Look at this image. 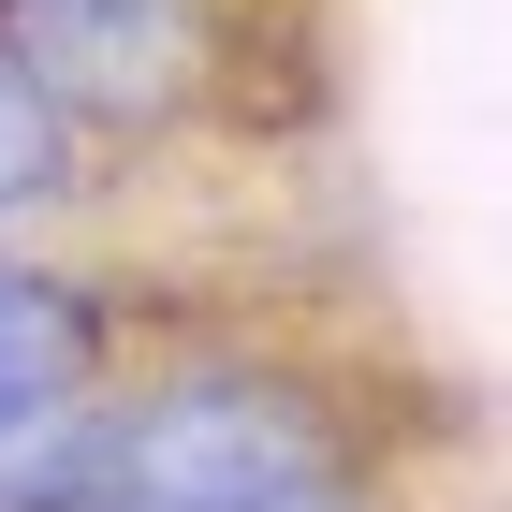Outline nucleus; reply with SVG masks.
<instances>
[{
	"label": "nucleus",
	"instance_id": "f257e3e1",
	"mask_svg": "<svg viewBox=\"0 0 512 512\" xmlns=\"http://www.w3.org/2000/svg\"><path fill=\"white\" fill-rule=\"evenodd\" d=\"M44 512H410V483L366 381L278 322H205L103 381Z\"/></svg>",
	"mask_w": 512,
	"mask_h": 512
},
{
	"label": "nucleus",
	"instance_id": "20e7f679",
	"mask_svg": "<svg viewBox=\"0 0 512 512\" xmlns=\"http://www.w3.org/2000/svg\"><path fill=\"white\" fill-rule=\"evenodd\" d=\"M103 191V161L74 147V118L44 103L15 59H0V249H30L44 220H74V205Z\"/></svg>",
	"mask_w": 512,
	"mask_h": 512
},
{
	"label": "nucleus",
	"instance_id": "39448f33",
	"mask_svg": "<svg viewBox=\"0 0 512 512\" xmlns=\"http://www.w3.org/2000/svg\"><path fill=\"white\" fill-rule=\"evenodd\" d=\"M0 15H15V0H0Z\"/></svg>",
	"mask_w": 512,
	"mask_h": 512
},
{
	"label": "nucleus",
	"instance_id": "7ed1b4c3",
	"mask_svg": "<svg viewBox=\"0 0 512 512\" xmlns=\"http://www.w3.org/2000/svg\"><path fill=\"white\" fill-rule=\"evenodd\" d=\"M132 366V308L103 264L59 249H0V512H44L74 469L103 381Z\"/></svg>",
	"mask_w": 512,
	"mask_h": 512
},
{
	"label": "nucleus",
	"instance_id": "f03ea898",
	"mask_svg": "<svg viewBox=\"0 0 512 512\" xmlns=\"http://www.w3.org/2000/svg\"><path fill=\"white\" fill-rule=\"evenodd\" d=\"M0 59L74 118L88 161H118V147H176L235 103L249 0H15Z\"/></svg>",
	"mask_w": 512,
	"mask_h": 512
}]
</instances>
